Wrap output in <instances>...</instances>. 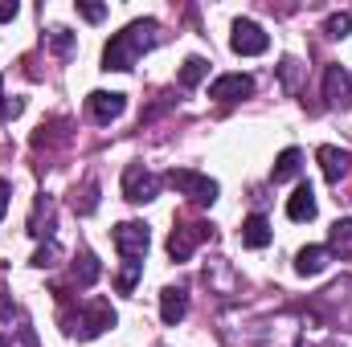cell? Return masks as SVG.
<instances>
[{
    "label": "cell",
    "mask_w": 352,
    "mask_h": 347,
    "mask_svg": "<svg viewBox=\"0 0 352 347\" xmlns=\"http://www.w3.org/2000/svg\"><path fill=\"white\" fill-rule=\"evenodd\" d=\"M115 237V250L123 258V274H119V290L131 294L135 282H140V270H144V258H148V246H152V229L144 221H123L111 229Z\"/></svg>",
    "instance_id": "7a4b0ae2"
},
{
    "label": "cell",
    "mask_w": 352,
    "mask_h": 347,
    "mask_svg": "<svg viewBox=\"0 0 352 347\" xmlns=\"http://www.w3.org/2000/svg\"><path fill=\"white\" fill-rule=\"evenodd\" d=\"M50 49H54L58 58H70V53H74V33H70V29H62V25H58V29H50Z\"/></svg>",
    "instance_id": "44dd1931"
},
{
    "label": "cell",
    "mask_w": 352,
    "mask_h": 347,
    "mask_svg": "<svg viewBox=\"0 0 352 347\" xmlns=\"http://www.w3.org/2000/svg\"><path fill=\"white\" fill-rule=\"evenodd\" d=\"M230 49H234L238 58H258V53L270 49V37H266V29L258 21L238 16V21H234V37H230Z\"/></svg>",
    "instance_id": "5b68a950"
},
{
    "label": "cell",
    "mask_w": 352,
    "mask_h": 347,
    "mask_svg": "<svg viewBox=\"0 0 352 347\" xmlns=\"http://www.w3.org/2000/svg\"><path fill=\"white\" fill-rule=\"evenodd\" d=\"M16 12H21V4H16V0H0V21H12Z\"/></svg>",
    "instance_id": "4316f807"
},
{
    "label": "cell",
    "mask_w": 352,
    "mask_h": 347,
    "mask_svg": "<svg viewBox=\"0 0 352 347\" xmlns=\"http://www.w3.org/2000/svg\"><path fill=\"white\" fill-rule=\"evenodd\" d=\"M324 33H328V37H336V41H340V37H349V33H352V12H332V16H328V25H324Z\"/></svg>",
    "instance_id": "603a6c76"
},
{
    "label": "cell",
    "mask_w": 352,
    "mask_h": 347,
    "mask_svg": "<svg viewBox=\"0 0 352 347\" xmlns=\"http://www.w3.org/2000/svg\"><path fill=\"white\" fill-rule=\"evenodd\" d=\"M98 274H102L98 258H94L90 250H82V254H78V261H74V274H70V278H74V286H78V290H90V286L98 282Z\"/></svg>",
    "instance_id": "d6986e66"
},
{
    "label": "cell",
    "mask_w": 352,
    "mask_h": 347,
    "mask_svg": "<svg viewBox=\"0 0 352 347\" xmlns=\"http://www.w3.org/2000/svg\"><path fill=\"white\" fill-rule=\"evenodd\" d=\"M328 254H336L340 261L352 258V217H344V221L332 225V233H328Z\"/></svg>",
    "instance_id": "e0dca14e"
},
{
    "label": "cell",
    "mask_w": 352,
    "mask_h": 347,
    "mask_svg": "<svg viewBox=\"0 0 352 347\" xmlns=\"http://www.w3.org/2000/svg\"><path fill=\"white\" fill-rule=\"evenodd\" d=\"M160 41H164L160 21H152V16L131 21L123 33H115V37L107 41V49H102V70H119V74H127V70H135V62H140L152 45H160Z\"/></svg>",
    "instance_id": "6da1fadb"
},
{
    "label": "cell",
    "mask_w": 352,
    "mask_h": 347,
    "mask_svg": "<svg viewBox=\"0 0 352 347\" xmlns=\"http://www.w3.org/2000/svg\"><path fill=\"white\" fill-rule=\"evenodd\" d=\"M209 233H213V225H209V221H188V225H176L173 237H168V258H173V261H188V258H192V250H197Z\"/></svg>",
    "instance_id": "52a82bcc"
},
{
    "label": "cell",
    "mask_w": 352,
    "mask_h": 347,
    "mask_svg": "<svg viewBox=\"0 0 352 347\" xmlns=\"http://www.w3.org/2000/svg\"><path fill=\"white\" fill-rule=\"evenodd\" d=\"M184 315H188V290L184 286H164L160 290V319H164V327H176Z\"/></svg>",
    "instance_id": "7c38bea8"
},
{
    "label": "cell",
    "mask_w": 352,
    "mask_h": 347,
    "mask_svg": "<svg viewBox=\"0 0 352 347\" xmlns=\"http://www.w3.org/2000/svg\"><path fill=\"white\" fill-rule=\"evenodd\" d=\"M58 258H62V246H58V241H45V246L33 254V265H37V270H50V265H58Z\"/></svg>",
    "instance_id": "cb8c5ba5"
},
{
    "label": "cell",
    "mask_w": 352,
    "mask_h": 347,
    "mask_svg": "<svg viewBox=\"0 0 352 347\" xmlns=\"http://www.w3.org/2000/svg\"><path fill=\"white\" fill-rule=\"evenodd\" d=\"M299 164H303V152H299V147H287V152H278V160H274V168H270V180H274V184H287V180H295V176H299Z\"/></svg>",
    "instance_id": "ac0fdd59"
},
{
    "label": "cell",
    "mask_w": 352,
    "mask_h": 347,
    "mask_svg": "<svg viewBox=\"0 0 352 347\" xmlns=\"http://www.w3.org/2000/svg\"><path fill=\"white\" fill-rule=\"evenodd\" d=\"M29 233H33V237H50V241H54V200H50V196H37L33 217H29Z\"/></svg>",
    "instance_id": "2e32d148"
},
{
    "label": "cell",
    "mask_w": 352,
    "mask_h": 347,
    "mask_svg": "<svg viewBox=\"0 0 352 347\" xmlns=\"http://www.w3.org/2000/svg\"><path fill=\"white\" fill-rule=\"evenodd\" d=\"M123 196L131 204H148L160 196V176H152L144 164H127L123 168Z\"/></svg>",
    "instance_id": "8992f818"
},
{
    "label": "cell",
    "mask_w": 352,
    "mask_h": 347,
    "mask_svg": "<svg viewBox=\"0 0 352 347\" xmlns=\"http://www.w3.org/2000/svg\"><path fill=\"white\" fill-rule=\"evenodd\" d=\"M115 323H119V315H115V307L107 298H82L78 311H62V331L70 339H82V344L87 339H98Z\"/></svg>",
    "instance_id": "3957f363"
},
{
    "label": "cell",
    "mask_w": 352,
    "mask_h": 347,
    "mask_svg": "<svg viewBox=\"0 0 352 347\" xmlns=\"http://www.w3.org/2000/svg\"><path fill=\"white\" fill-rule=\"evenodd\" d=\"M168 184H173L180 196H188L192 204H213L217 200V180L192 172V168H173L168 172Z\"/></svg>",
    "instance_id": "277c9868"
},
{
    "label": "cell",
    "mask_w": 352,
    "mask_h": 347,
    "mask_svg": "<svg viewBox=\"0 0 352 347\" xmlns=\"http://www.w3.org/2000/svg\"><path fill=\"white\" fill-rule=\"evenodd\" d=\"M205 74H209V62H205V58H188V62L180 66V86H184V90L201 86V82H205Z\"/></svg>",
    "instance_id": "ffe728a7"
},
{
    "label": "cell",
    "mask_w": 352,
    "mask_h": 347,
    "mask_svg": "<svg viewBox=\"0 0 352 347\" xmlns=\"http://www.w3.org/2000/svg\"><path fill=\"white\" fill-rule=\"evenodd\" d=\"M0 347H4V344H0Z\"/></svg>",
    "instance_id": "f1b7e54d"
},
{
    "label": "cell",
    "mask_w": 352,
    "mask_h": 347,
    "mask_svg": "<svg viewBox=\"0 0 352 347\" xmlns=\"http://www.w3.org/2000/svg\"><path fill=\"white\" fill-rule=\"evenodd\" d=\"M324 102L332 106V110H344L352 102V78L344 66H328L324 70Z\"/></svg>",
    "instance_id": "9c48e42d"
},
{
    "label": "cell",
    "mask_w": 352,
    "mask_h": 347,
    "mask_svg": "<svg viewBox=\"0 0 352 347\" xmlns=\"http://www.w3.org/2000/svg\"><path fill=\"white\" fill-rule=\"evenodd\" d=\"M270 237H274V233H270V221H266L263 213H250V217L242 221V246H246V250H266Z\"/></svg>",
    "instance_id": "5bb4252c"
},
{
    "label": "cell",
    "mask_w": 352,
    "mask_h": 347,
    "mask_svg": "<svg viewBox=\"0 0 352 347\" xmlns=\"http://www.w3.org/2000/svg\"><path fill=\"white\" fill-rule=\"evenodd\" d=\"M4 213H8V184L0 180V221H4Z\"/></svg>",
    "instance_id": "83f0119b"
},
{
    "label": "cell",
    "mask_w": 352,
    "mask_h": 347,
    "mask_svg": "<svg viewBox=\"0 0 352 347\" xmlns=\"http://www.w3.org/2000/svg\"><path fill=\"white\" fill-rule=\"evenodd\" d=\"M78 12H82L87 21H102V16H107V8H102V4H87V0H78Z\"/></svg>",
    "instance_id": "484cf974"
},
{
    "label": "cell",
    "mask_w": 352,
    "mask_h": 347,
    "mask_svg": "<svg viewBox=\"0 0 352 347\" xmlns=\"http://www.w3.org/2000/svg\"><path fill=\"white\" fill-rule=\"evenodd\" d=\"M87 110H90V119L94 123H115L123 110H127V94H115V90H94L87 98Z\"/></svg>",
    "instance_id": "ba28073f"
},
{
    "label": "cell",
    "mask_w": 352,
    "mask_h": 347,
    "mask_svg": "<svg viewBox=\"0 0 352 347\" xmlns=\"http://www.w3.org/2000/svg\"><path fill=\"white\" fill-rule=\"evenodd\" d=\"M287 217L291 221H316V188L311 184H299L287 200Z\"/></svg>",
    "instance_id": "9a60e30c"
},
{
    "label": "cell",
    "mask_w": 352,
    "mask_h": 347,
    "mask_svg": "<svg viewBox=\"0 0 352 347\" xmlns=\"http://www.w3.org/2000/svg\"><path fill=\"white\" fill-rule=\"evenodd\" d=\"M250 94H254V78L250 74H221L209 86V98H217V102H238V98H250Z\"/></svg>",
    "instance_id": "30bf717a"
},
{
    "label": "cell",
    "mask_w": 352,
    "mask_h": 347,
    "mask_svg": "<svg viewBox=\"0 0 352 347\" xmlns=\"http://www.w3.org/2000/svg\"><path fill=\"white\" fill-rule=\"evenodd\" d=\"M74 208H78L82 217H90V213L98 208V184H94V180H87V188H82V196L74 192Z\"/></svg>",
    "instance_id": "7402d4cb"
},
{
    "label": "cell",
    "mask_w": 352,
    "mask_h": 347,
    "mask_svg": "<svg viewBox=\"0 0 352 347\" xmlns=\"http://www.w3.org/2000/svg\"><path fill=\"white\" fill-rule=\"evenodd\" d=\"M21 110H25V102H21V98H8V102H4V78H0V123H8V119H12V115H21Z\"/></svg>",
    "instance_id": "d4e9b609"
},
{
    "label": "cell",
    "mask_w": 352,
    "mask_h": 347,
    "mask_svg": "<svg viewBox=\"0 0 352 347\" xmlns=\"http://www.w3.org/2000/svg\"><path fill=\"white\" fill-rule=\"evenodd\" d=\"M328 246H303L299 254H295V274L299 278H316V274H324L328 270Z\"/></svg>",
    "instance_id": "4fadbf2b"
},
{
    "label": "cell",
    "mask_w": 352,
    "mask_h": 347,
    "mask_svg": "<svg viewBox=\"0 0 352 347\" xmlns=\"http://www.w3.org/2000/svg\"><path fill=\"white\" fill-rule=\"evenodd\" d=\"M316 160H320V168H324V180H332V184H340V180L352 172V152H344V147L324 143V147L316 152Z\"/></svg>",
    "instance_id": "8fae6325"
}]
</instances>
